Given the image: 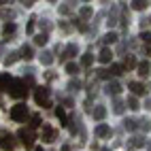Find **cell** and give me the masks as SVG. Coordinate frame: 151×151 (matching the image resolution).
<instances>
[{
  "label": "cell",
  "instance_id": "obj_41",
  "mask_svg": "<svg viewBox=\"0 0 151 151\" xmlns=\"http://www.w3.org/2000/svg\"><path fill=\"white\" fill-rule=\"evenodd\" d=\"M41 28L45 30V34H47V30H49V24H47V22H41Z\"/></svg>",
  "mask_w": 151,
  "mask_h": 151
},
{
  "label": "cell",
  "instance_id": "obj_2",
  "mask_svg": "<svg viewBox=\"0 0 151 151\" xmlns=\"http://www.w3.org/2000/svg\"><path fill=\"white\" fill-rule=\"evenodd\" d=\"M34 100H36V104L43 106V109L51 106V100H49V89H47V87H36V89H34Z\"/></svg>",
  "mask_w": 151,
  "mask_h": 151
},
{
  "label": "cell",
  "instance_id": "obj_12",
  "mask_svg": "<svg viewBox=\"0 0 151 151\" xmlns=\"http://www.w3.org/2000/svg\"><path fill=\"white\" fill-rule=\"evenodd\" d=\"M96 136H100V138L111 136V128H109L106 124H98V126H96Z\"/></svg>",
  "mask_w": 151,
  "mask_h": 151
},
{
  "label": "cell",
  "instance_id": "obj_43",
  "mask_svg": "<svg viewBox=\"0 0 151 151\" xmlns=\"http://www.w3.org/2000/svg\"><path fill=\"white\" fill-rule=\"evenodd\" d=\"M62 151H70V147H68V145H64V147H62Z\"/></svg>",
  "mask_w": 151,
  "mask_h": 151
},
{
  "label": "cell",
  "instance_id": "obj_27",
  "mask_svg": "<svg viewBox=\"0 0 151 151\" xmlns=\"http://www.w3.org/2000/svg\"><path fill=\"white\" fill-rule=\"evenodd\" d=\"M92 62H94V55H92V53H83L81 64H83V66H92Z\"/></svg>",
  "mask_w": 151,
  "mask_h": 151
},
{
  "label": "cell",
  "instance_id": "obj_42",
  "mask_svg": "<svg viewBox=\"0 0 151 151\" xmlns=\"http://www.w3.org/2000/svg\"><path fill=\"white\" fill-rule=\"evenodd\" d=\"M145 53H147V55H151V45H147V49H145Z\"/></svg>",
  "mask_w": 151,
  "mask_h": 151
},
{
  "label": "cell",
  "instance_id": "obj_20",
  "mask_svg": "<svg viewBox=\"0 0 151 151\" xmlns=\"http://www.w3.org/2000/svg\"><path fill=\"white\" fill-rule=\"evenodd\" d=\"M122 66H124V70H126V68H128V70L134 68V66H136V58H134V55H126V60H124Z\"/></svg>",
  "mask_w": 151,
  "mask_h": 151
},
{
  "label": "cell",
  "instance_id": "obj_45",
  "mask_svg": "<svg viewBox=\"0 0 151 151\" xmlns=\"http://www.w3.org/2000/svg\"><path fill=\"white\" fill-rule=\"evenodd\" d=\"M34 151H43V149H41V147H38V149H34Z\"/></svg>",
  "mask_w": 151,
  "mask_h": 151
},
{
  "label": "cell",
  "instance_id": "obj_37",
  "mask_svg": "<svg viewBox=\"0 0 151 151\" xmlns=\"http://www.w3.org/2000/svg\"><path fill=\"white\" fill-rule=\"evenodd\" d=\"M106 24H109V26H115V24H117V13H115V11L109 15V22H106Z\"/></svg>",
  "mask_w": 151,
  "mask_h": 151
},
{
  "label": "cell",
  "instance_id": "obj_7",
  "mask_svg": "<svg viewBox=\"0 0 151 151\" xmlns=\"http://www.w3.org/2000/svg\"><path fill=\"white\" fill-rule=\"evenodd\" d=\"M128 87L132 89V94H134V96H143V94L149 92V85H143V83H138V81H130Z\"/></svg>",
  "mask_w": 151,
  "mask_h": 151
},
{
  "label": "cell",
  "instance_id": "obj_13",
  "mask_svg": "<svg viewBox=\"0 0 151 151\" xmlns=\"http://www.w3.org/2000/svg\"><path fill=\"white\" fill-rule=\"evenodd\" d=\"M136 68H138L140 77H149V73H151V64L149 62H140V64H136Z\"/></svg>",
  "mask_w": 151,
  "mask_h": 151
},
{
  "label": "cell",
  "instance_id": "obj_23",
  "mask_svg": "<svg viewBox=\"0 0 151 151\" xmlns=\"http://www.w3.org/2000/svg\"><path fill=\"white\" fill-rule=\"evenodd\" d=\"M13 32H15V24H13V22H6V24L2 26V34H4V36H11Z\"/></svg>",
  "mask_w": 151,
  "mask_h": 151
},
{
  "label": "cell",
  "instance_id": "obj_36",
  "mask_svg": "<svg viewBox=\"0 0 151 151\" xmlns=\"http://www.w3.org/2000/svg\"><path fill=\"white\" fill-rule=\"evenodd\" d=\"M96 73H98V77H100V79H109V77H111L106 68H100V70H96Z\"/></svg>",
  "mask_w": 151,
  "mask_h": 151
},
{
  "label": "cell",
  "instance_id": "obj_39",
  "mask_svg": "<svg viewBox=\"0 0 151 151\" xmlns=\"http://www.w3.org/2000/svg\"><path fill=\"white\" fill-rule=\"evenodd\" d=\"M34 22H36L34 17H32V19L28 22V26H26V30H28V32H34Z\"/></svg>",
  "mask_w": 151,
  "mask_h": 151
},
{
  "label": "cell",
  "instance_id": "obj_35",
  "mask_svg": "<svg viewBox=\"0 0 151 151\" xmlns=\"http://www.w3.org/2000/svg\"><path fill=\"white\" fill-rule=\"evenodd\" d=\"M140 38H143V43L151 45V32H140Z\"/></svg>",
  "mask_w": 151,
  "mask_h": 151
},
{
  "label": "cell",
  "instance_id": "obj_25",
  "mask_svg": "<svg viewBox=\"0 0 151 151\" xmlns=\"http://www.w3.org/2000/svg\"><path fill=\"white\" fill-rule=\"evenodd\" d=\"M147 6H149V2H145V0H134V2H132L134 11H143V9H147Z\"/></svg>",
  "mask_w": 151,
  "mask_h": 151
},
{
  "label": "cell",
  "instance_id": "obj_40",
  "mask_svg": "<svg viewBox=\"0 0 151 151\" xmlns=\"http://www.w3.org/2000/svg\"><path fill=\"white\" fill-rule=\"evenodd\" d=\"M2 17H6V19H13V17H15V13H13V11H2Z\"/></svg>",
  "mask_w": 151,
  "mask_h": 151
},
{
  "label": "cell",
  "instance_id": "obj_6",
  "mask_svg": "<svg viewBox=\"0 0 151 151\" xmlns=\"http://www.w3.org/2000/svg\"><path fill=\"white\" fill-rule=\"evenodd\" d=\"M55 138H58V130L45 124L43 126V140L45 143H55Z\"/></svg>",
  "mask_w": 151,
  "mask_h": 151
},
{
  "label": "cell",
  "instance_id": "obj_47",
  "mask_svg": "<svg viewBox=\"0 0 151 151\" xmlns=\"http://www.w3.org/2000/svg\"><path fill=\"white\" fill-rule=\"evenodd\" d=\"M0 51H2V47H0Z\"/></svg>",
  "mask_w": 151,
  "mask_h": 151
},
{
  "label": "cell",
  "instance_id": "obj_8",
  "mask_svg": "<svg viewBox=\"0 0 151 151\" xmlns=\"http://www.w3.org/2000/svg\"><path fill=\"white\" fill-rule=\"evenodd\" d=\"M145 143H147V140H145V136H132V138H130L128 140V151H132V149H140V147H145Z\"/></svg>",
  "mask_w": 151,
  "mask_h": 151
},
{
  "label": "cell",
  "instance_id": "obj_16",
  "mask_svg": "<svg viewBox=\"0 0 151 151\" xmlns=\"http://www.w3.org/2000/svg\"><path fill=\"white\" fill-rule=\"evenodd\" d=\"M92 115H94V119H104V115H106V109H104L102 104H98V106L92 111Z\"/></svg>",
  "mask_w": 151,
  "mask_h": 151
},
{
  "label": "cell",
  "instance_id": "obj_31",
  "mask_svg": "<svg viewBox=\"0 0 151 151\" xmlns=\"http://www.w3.org/2000/svg\"><path fill=\"white\" fill-rule=\"evenodd\" d=\"M92 13H94L92 6H81V17H83V19H89V17H92Z\"/></svg>",
  "mask_w": 151,
  "mask_h": 151
},
{
  "label": "cell",
  "instance_id": "obj_19",
  "mask_svg": "<svg viewBox=\"0 0 151 151\" xmlns=\"http://www.w3.org/2000/svg\"><path fill=\"white\" fill-rule=\"evenodd\" d=\"M136 128H140L143 132H149V130H151V122L147 117H143V119H138V122H136Z\"/></svg>",
  "mask_w": 151,
  "mask_h": 151
},
{
  "label": "cell",
  "instance_id": "obj_30",
  "mask_svg": "<svg viewBox=\"0 0 151 151\" xmlns=\"http://www.w3.org/2000/svg\"><path fill=\"white\" fill-rule=\"evenodd\" d=\"M102 41H104L106 45H109V43H115V41H117V34H115V32H109V34L102 36Z\"/></svg>",
  "mask_w": 151,
  "mask_h": 151
},
{
  "label": "cell",
  "instance_id": "obj_33",
  "mask_svg": "<svg viewBox=\"0 0 151 151\" xmlns=\"http://www.w3.org/2000/svg\"><path fill=\"white\" fill-rule=\"evenodd\" d=\"M124 126H126V130H130V132H134V130H136V122H134V119H126Z\"/></svg>",
  "mask_w": 151,
  "mask_h": 151
},
{
  "label": "cell",
  "instance_id": "obj_38",
  "mask_svg": "<svg viewBox=\"0 0 151 151\" xmlns=\"http://www.w3.org/2000/svg\"><path fill=\"white\" fill-rule=\"evenodd\" d=\"M70 11H73V6H70V4H62V6H60V13H64V15H68Z\"/></svg>",
  "mask_w": 151,
  "mask_h": 151
},
{
  "label": "cell",
  "instance_id": "obj_26",
  "mask_svg": "<svg viewBox=\"0 0 151 151\" xmlns=\"http://www.w3.org/2000/svg\"><path fill=\"white\" fill-rule=\"evenodd\" d=\"M126 104H128V109H132V111H138V109H140V104H138V100H136L134 96H130Z\"/></svg>",
  "mask_w": 151,
  "mask_h": 151
},
{
  "label": "cell",
  "instance_id": "obj_22",
  "mask_svg": "<svg viewBox=\"0 0 151 151\" xmlns=\"http://www.w3.org/2000/svg\"><path fill=\"white\" fill-rule=\"evenodd\" d=\"M124 106H126V104H124V102H122L119 98H115V100H113V113L122 115V113H124Z\"/></svg>",
  "mask_w": 151,
  "mask_h": 151
},
{
  "label": "cell",
  "instance_id": "obj_21",
  "mask_svg": "<svg viewBox=\"0 0 151 151\" xmlns=\"http://www.w3.org/2000/svg\"><path fill=\"white\" fill-rule=\"evenodd\" d=\"M109 75H115V77L124 75V66H122V64H111V68H109Z\"/></svg>",
  "mask_w": 151,
  "mask_h": 151
},
{
  "label": "cell",
  "instance_id": "obj_11",
  "mask_svg": "<svg viewBox=\"0 0 151 151\" xmlns=\"http://www.w3.org/2000/svg\"><path fill=\"white\" fill-rule=\"evenodd\" d=\"M104 92L111 96V94H113V96H117L119 92H122V85H119L117 81H111V83H106V87H104Z\"/></svg>",
  "mask_w": 151,
  "mask_h": 151
},
{
  "label": "cell",
  "instance_id": "obj_9",
  "mask_svg": "<svg viewBox=\"0 0 151 151\" xmlns=\"http://www.w3.org/2000/svg\"><path fill=\"white\" fill-rule=\"evenodd\" d=\"M111 60H113V51H111L109 47H102V51L98 53V62L100 64H109Z\"/></svg>",
  "mask_w": 151,
  "mask_h": 151
},
{
  "label": "cell",
  "instance_id": "obj_32",
  "mask_svg": "<svg viewBox=\"0 0 151 151\" xmlns=\"http://www.w3.org/2000/svg\"><path fill=\"white\" fill-rule=\"evenodd\" d=\"M41 126V117L38 115H32V119H30V130H34V128H38Z\"/></svg>",
  "mask_w": 151,
  "mask_h": 151
},
{
  "label": "cell",
  "instance_id": "obj_4",
  "mask_svg": "<svg viewBox=\"0 0 151 151\" xmlns=\"http://www.w3.org/2000/svg\"><path fill=\"white\" fill-rule=\"evenodd\" d=\"M17 136L22 138V143H24V147H26V149H32V145H34V132H32V130H26V128H22Z\"/></svg>",
  "mask_w": 151,
  "mask_h": 151
},
{
  "label": "cell",
  "instance_id": "obj_29",
  "mask_svg": "<svg viewBox=\"0 0 151 151\" xmlns=\"http://www.w3.org/2000/svg\"><path fill=\"white\" fill-rule=\"evenodd\" d=\"M9 83H11V77H9L6 73H4V75H0V89H4Z\"/></svg>",
  "mask_w": 151,
  "mask_h": 151
},
{
  "label": "cell",
  "instance_id": "obj_17",
  "mask_svg": "<svg viewBox=\"0 0 151 151\" xmlns=\"http://www.w3.org/2000/svg\"><path fill=\"white\" fill-rule=\"evenodd\" d=\"M19 58H22V55H19V51H11V53L4 58V64H6V66H11V64H15V62H17Z\"/></svg>",
  "mask_w": 151,
  "mask_h": 151
},
{
  "label": "cell",
  "instance_id": "obj_10",
  "mask_svg": "<svg viewBox=\"0 0 151 151\" xmlns=\"http://www.w3.org/2000/svg\"><path fill=\"white\" fill-rule=\"evenodd\" d=\"M77 51H79V49H77V45H75V43H73V45H68V47H66V51L60 55V62H66L68 58H75V55H77Z\"/></svg>",
  "mask_w": 151,
  "mask_h": 151
},
{
  "label": "cell",
  "instance_id": "obj_34",
  "mask_svg": "<svg viewBox=\"0 0 151 151\" xmlns=\"http://www.w3.org/2000/svg\"><path fill=\"white\" fill-rule=\"evenodd\" d=\"M79 87H81V81H79V79H77V81H75V79H73V81H70L68 83V89H70V92H77V89Z\"/></svg>",
  "mask_w": 151,
  "mask_h": 151
},
{
  "label": "cell",
  "instance_id": "obj_1",
  "mask_svg": "<svg viewBox=\"0 0 151 151\" xmlns=\"http://www.w3.org/2000/svg\"><path fill=\"white\" fill-rule=\"evenodd\" d=\"M6 87H9L6 92H9L11 98H26L28 96V85H26L24 79H11V83Z\"/></svg>",
  "mask_w": 151,
  "mask_h": 151
},
{
  "label": "cell",
  "instance_id": "obj_28",
  "mask_svg": "<svg viewBox=\"0 0 151 151\" xmlns=\"http://www.w3.org/2000/svg\"><path fill=\"white\" fill-rule=\"evenodd\" d=\"M66 73H68V75H77V73H79V66H77L75 62H68V64H66Z\"/></svg>",
  "mask_w": 151,
  "mask_h": 151
},
{
  "label": "cell",
  "instance_id": "obj_48",
  "mask_svg": "<svg viewBox=\"0 0 151 151\" xmlns=\"http://www.w3.org/2000/svg\"><path fill=\"white\" fill-rule=\"evenodd\" d=\"M149 22H151V19H149Z\"/></svg>",
  "mask_w": 151,
  "mask_h": 151
},
{
  "label": "cell",
  "instance_id": "obj_14",
  "mask_svg": "<svg viewBox=\"0 0 151 151\" xmlns=\"http://www.w3.org/2000/svg\"><path fill=\"white\" fill-rule=\"evenodd\" d=\"M55 117L60 119V126H68V117H66V111L62 106H58L55 109Z\"/></svg>",
  "mask_w": 151,
  "mask_h": 151
},
{
  "label": "cell",
  "instance_id": "obj_5",
  "mask_svg": "<svg viewBox=\"0 0 151 151\" xmlns=\"http://www.w3.org/2000/svg\"><path fill=\"white\" fill-rule=\"evenodd\" d=\"M0 149L2 151H13L15 149V138L11 134H2L0 136Z\"/></svg>",
  "mask_w": 151,
  "mask_h": 151
},
{
  "label": "cell",
  "instance_id": "obj_3",
  "mask_svg": "<svg viewBox=\"0 0 151 151\" xmlns=\"http://www.w3.org/2000/svg\"><path fill=\"white\" fill-rule=\"evenodd\" d=\"M26 117H28V106L26 104L19 102L11 109V119L13 122H26Z\"/></svg>",
  "mask_w": 151,
  "mask_h": 151
},
{
  "label": "cell",
  "instance_id": "obj_44",
  "mask_svg": "<svg viewBox=\"0 0 151 151\" xmlns=\"http://www.w3.org/2000/svg\"><path fill=\"white\" fill-rule=\"evenodd\" d=\"M147 147H149V151H151V140H149V143H147Z\"/></svg>",
  "mask_w": 151,
  "mask_h": 151
},
{
  "label": "cell",
  "instance_id": "obj_15",
  "mask_svg": "<svg viewBox=\"0 0 151 151\" xmlns=\"http://www.w3.org/2000/svg\"><path fill=\"white\" fill-rule=\"evenodd\" d=\"M19 55H22V58L26 60V62H28V60H32V58H34L32 47H30V45H24V47H22V51H19Z\"/></svg>",
  "mask_w": 151,
  "mask_h": 151
},
{
  "label": "cell",
  "instance_id": "obj_24",
  "mask_svg": "<svg viewBox=\"0 0 151 151\" xmlns=\"http://www.w3.org/2000/svg\"><path fill=\"white\" fill-rule=\"evenodd\" d=\"M47 41H49V36H47L45 32H41V34H36V36H34V43H36L38 47H43V45H45Z\"/></svg>",
  "mask_w": 151,
  "mask_h": 151
},
{
  "label": "cell",
  "instance_id": "obj_18",
  "mask_svg": "<svg viewBox=\"0 0 151 151\" xmlns=\"http://www.w3.org/2000/svg\"><path fill=\"white\" fill-rule=\"evenodd\" d=\"M41 62H43L45 66H51V64H53V53H51V51H43V53H41Z\"/></svg>",
  "mask_w": 151,
  "mask_h": 151
},
{
  "label": "cell",
  "instance_id": "obj_46",
  "mask_svg": "<svg viewBox=\"0 0 151 151\" xmlns=\"http://www.w3.org/2000/svg\"><path fill=\"white\" fill-rule=\"evenodd\" d=\"M147 109H151V102H149V104H147Z\"/></svg>",
  "mask_w": 151,
  "mask_h": 151
}]
</instances>
